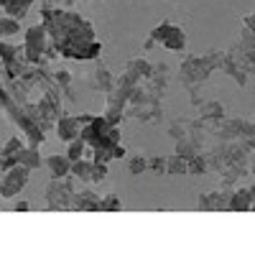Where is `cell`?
I'll use <instances>...</instances> for the list:
<instances>
[{"label":"cell","mask_w":255,"mask_h":255,"mask_svg":"<svg viewBox=\"0 0 255 255\" xmlns=\"http://www.w3.org/2000/svg\"><path fill=\"white\" fill-rule=\"evenodd\" d=\"M123 204H120V199L115 197V194H110V197H102L100 199V209H108V212H118Z\"/></svg>","instance_id":"20"},{"label":"cell","mask_w":255,"mask_h":255,"mask_svg":"<svg viewBox=\"0 0 255 255\" xmlns=\"http://www.w3.org/2000/svg\"><path fill=\"white\" fill-rule=\"evenodd\" d=\"M108 176V163H97L92 161V174H90V184H97Z\"/></svg>","instance_id":"18"},{"label":"cell","mask_w":255,"mask_h":255,"mask_svg":"<svg viewBox=\"0 0 255 255\" xmlns=\"http://www.w3.org/2000/svg\"><path fill=\"white\" fill-rule=\"evenodd\" d=\"M148 168H153L156 174H163L166 171V158H158V156L151 158V161H148Z\"/></svg>","instance_id":"23"},{"label":"cell","mask_w":255,"mask_h":255,"mask_svg":"<svg viewBox=\"0 0 255 255\" xmlns=\"http://www.w3.org/2000/svg\"><path fill=\"white\" fill-rule=\"evenodd\" d=\"M20 148H23V143H20L18 138H10V140L5 143V148H3V156H15Z\"/></svg>","instance_id":"21"},{"label":"cell","mask_w":255,"mask_h":255,"mask_svg":"<svg viewBox=\"0 0 255 255\" xmlns=\"http://www.w3.org/2000/svg\"><path fill=\"white\" fill-rule=\"evenodd\" d=\"M235 189H230V186H220L217 191H209V194H202L199 197V207L202 209H225L227 202H230V194Z\"/></svg>","instance_id":"8"},{"label":"cell","mask_w":255,"mask_h":255,"mask_svg":"<svg viewBox=\"0 0 255 255\" xmlns=\"http://www.w3.org/2000/svg\"><path fill=\"white\" fill-rule=\"evenodd\" d=\"M222 56L220 51L209 54V56H189L186 61H181V79L184 84L191 90V87H199V84L212 74V69H217L222 64Z\"/></svg>","instance_id":"2"},{"label":"cell","mask_w":255,"mask_h":255,"mask_svg":"<svg viewBox=\"0 0 255 255\" xmlns=\"http://www.w3.org/2000/svg\"><path fill=\"white\" fill-rule=\"evenodd\" d=\"M31 3H33V0H0V8H3V10L8 13V18L20 20V18H23V15L28 13Z\"/></svg>","instance_id":"12"},{"label":"cell","mask_w":255,"mask_h":255,"mask_svg":"<svg viewBox=\"0 0 255 255\" xmlns=\"http://www.w3.org/2000/svg\"><path fill=\"white\" fill-rule=\"evenodd\" d=\"M49 33L44 26H33L26 31V44H23V54H26V61L33 64V67H44V51L49 46Z\"/></svg>","instance_id":"3"},{"label":"cell","mask_w":255,"mask_h":255,"mask_svg":"<svg viewBox=\"0 0 255 255\" xmlns=\"http://www.w3.org/2000/svg\"><path fill=\"white\" fill-rule=\"evenodd\" d=\"M90 79H92V90H97V92H110V90L115 87L113 74H110L108 69H102V67H97Z\"/></svg>","instance_id":"13"},{"label":"cell","mask_w":255,"mask_h":255,"mask_svg":"<svg viewBox=\"0 0 255 255\" xmlns=\"http://www.w3.org/2000/svg\"><path fill=\"white\" fill-rule=\"evenodd\" d=\"M92 118H95V115H82V118H64V115H61V118H59V128H56L59 138H61V140H74V138H79L82 128L90 125Z\"/></svg>","instance_id":"7"},{"label":"cell","mask_w":255,"mask_h":255,"mask_svg":"<svg viewBox=\"0 0 255 255\" xmlns=\"http://www.w3.org/2000/svg\"><path fill=\"white\" fill-rule=\"evenodd\" d=\"M46 168L51 179H61V176H69V168H72V158L69 156H49L46 158Z\"/></svg>","instance_id":"11"},{"label":"cell","mask_w":255,"mask_h":255,"mask_svg":"<svg viewBox=\"0 0 255 255\" xmlns=\"http://www.w3.org/2000/svg\"><path fill=\"white\" fill-rule=\"evenodd\" d=\"M28 176H31V168H26L23 163H15L13 168L3 171L0 174V197H5V199L15 197L28 184Z\"/></svg>","instance_id":"5"},{"label":"cell","mask_w":255,"mask_h":255,"mask_svg":"<svg viewBox=\"0 0 255 255\" xmlns=\"http://www.w3.org/2000/svg\"><path fill=\"white\" fill-rule=\"evenodd\" d=\"M128 168H130V174H140V171H145V168H148V161L140 158V156H135V158H130V166H128Z\"/></svg>","instance_id":"22"},{"label":"cell","mask_w":255,"mask_h":255,"mask_svg":"<svg viewBox=\"0 0 255 255\" xmlns=\"http://www.w3.org/2000/svg\"><path fill=\"white\" fill-rule=\"evenodd\" d=\"M151 38L158 41V44H163L166 49H171V51H181L184 44H186L184 31H181L179 26H174V23H163V26H158V28L151 33Z\"/></svg>","instance_id":"6"},{"label":"cell","mask_w":255,"mask_h":255,"mask_svg":"<svg viewBox=\"0 0 255 255\" xmlns=\"http://www.w3.org/2000/svg\"><path fill=\"white\" fill-rule=\"evenodd\" d=\"M74 194V179H51V184L46 186V207L49 209H69Z\"/></svg>","instance_id":"4"},{"label":"cell","mask_w":255,"mask_h":255,"mask_svg":"<svg viewBox=\"0 0 255 255\" xmlns=\"http://www.w3.org/2000/svg\"><path fill=\"white\" fill-rule=\"evenodd\" d=\"M125 74H130L135 82H143L148 74H151V64H148L145 59H133L130 61V67H128V72Z\"/></svg>","instance_id":"15"},{"label":"cell","mask_w":255,"mask_h":255,"mask_svg":"<svg viewBox=\"0 0 255 255\" xmlns=\"http://www.w3.org/2000/svg\"><path fill=\"white\" fill-rule=\"evenodd\" d=\"M82 153H84V140H82V138H74L72 145H69V153H67V156H69L72 161H79Z\"/></svg>","instance_id":"19"},{"label":"cell","mask_w":255,"mask_h":255,"mask_svg":"<svg viewBox=\"0 0 255 255\" xmlns=\"http://www.w3.org/2000/svg\"><path fill=\"white\" fill-rule=\"evenodd\" d=\"M13 209L15 212H26L28 209V202H18V204H13Z\"/></svg>","instance_id":"24"},{"label":"cell","mask_w":255,"mask_h":255,"mask_svg":"<svg viewBox=\"0 0 255 255\" xmlns=\"http://www.w3.org/2000/svg\"><path fill=\"white\" fill-rule=\"evenodd\" d=\"M15 161H18V163H23L26 168H36V166H41L38 148H36V145H23V148H20V151L15 153Z\"/></svg>","instance_id":"14"},{"label":"cell","mask_w":255,"mask_h":255,"mask_svg":"<svg viewBox=\"0 0 255 255\" xmlns=\"http://www.w3.org/2000/svg\"><path fill=\"white\" fill-rule=\"evenodd\" d=\"M18 20L15 18H3V20H0V41H3L5 36H15L18 33Z\"/></svg>","instance_id":"17"},{"label":"cell","mask_w":255,"mask_h":255,"mask_svg":"<svg viewBox=\"0 0 255 255\" xmlns=\"http://www.w3.org/2000/svg\"><path fill=\"white\" fill-rule=\"evenodd\" d=\"M100 199L92 189H82V191H74L72 194V202H69V209H100Z\"/></svg>","instance_id":"9"},{"label":"cell","mask_w":255,"mask_h":255,"mask_svg":"<svg viewBox=\"0 0 255 255\" xmlns=\"http://www.w3.org/2000/svg\"><path fill=\"white\" fill-rule=\"evenodd\" d=\"M54 3H56V5H61V3H64V5H69V3H74V0H54Z\"/></svg>","instance_id":"25"},{"label":"cell","mask_w":255,"mask_h":255,"mask_svg":"<svg viewBox=\"0 0 255 255\" xmlns=\"http://www.w3.org/2000/svg\"><path fill=\"white\" fill-rule=\"evenodd\" d=\"M41 26L67 59H97L102 51L90 20L61 10L54 0H41Z\"/></svg>","instance_id":"1"},{"label":"cell","mask_w":255,"mask_h":255,"mask_svg":"<svg viewBox=\"0 0 255 255\" xmlns=\"http://www.w3.org/2000/svg\"><path fill=\"white\" fill-rule=\"evenodd\" d=\"M166 171L168 174H186V158H181V156H168L166 158Z\"/></svg>","instance_id":"16"},{"label":"cell","mask_w":255,"mask_h":255,"mask_svg":"<svg viewBox=\"0 0 255 255\" xmlns=\"http://www.w3.org/2000/svg\"><path fill=\"white\" fill-rule=\"evenodd\" d=\"M227 209H235V212H250L253 209V189H235L230 194Z\"/></svg>","instance_id":"10"}]
</instances>
